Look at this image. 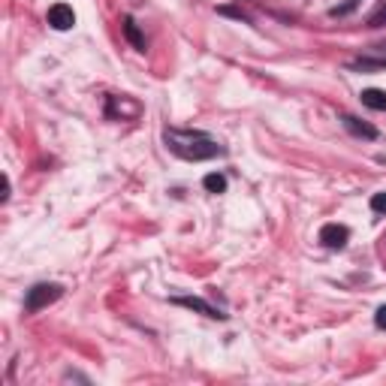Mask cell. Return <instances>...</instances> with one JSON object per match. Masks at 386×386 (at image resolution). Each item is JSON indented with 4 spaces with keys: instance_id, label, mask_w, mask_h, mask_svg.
Masks as SVG:
<instances>
[{
    "instance_id": "9",
    "label": "cell",
    "mask_w": 386,
    "mask_h": 386,
    "mask_svg": "<svg viewBox=\"0 0 386 386\" xmlns=\"http://www.w3.org/2000/svg\"><path fill=\"white\" fill-rule=\"evenodd\" d=\"M124 33H127V40L136 45V49L145 52V40H142V33H139V28H136L133 18H124Z\"/></svg>"
},
{
    "instance_id": "14",
    "label": "cell",
    "mask_w": 386,
    "mask_h": 386,
    "mask_svg": "<svg viewBox=\"0 0 386 386\" xmlns=\"http://www.w3.org/2000/svg\"><path fill=\"white\" fill-rule=\"evenodd\" d=\"M374 54H380V58H386V40L374 45Z\"/></svg>"
},
{
    "instance_id": "1",
    "label": "cell",
    "mask_w": 386,
    "mask_h": 386,
    "mask_svg": "<svg viewBox=\"0 0 386 386\" xmlns=\"http://www.w3.org/2000/svg\"><path fill=\"white\" fill-rule=\"evenodd\" d=\"M163 142L166 148L172 151L181 160H211V157L223 154V145H218L209 133H199V130H178V127H169L163 133Z\"/></svg>"
},
{
    "instance_id": "5",
    "label": "cell",
    "mask_w": 386,
    "mask_h": 386,
    "mask_svg": "<svg viewBox=\"0 0 386 386\" xmlns=\"http://www.w3.org/2000/svg\"><path fill=\"white\" fill-rule=\"evenodd\" d=\"M172 305H181V308H190V311H199V314L211 317V320H223V314L218 308H211L209 302H202L197 296H178V299H172Z\"/></svg>"
},
{
    "instance_id": "8",
    "label": "cell",
    "mask_w": 386,
    "mask_h": 386,
    "mask_svg": "<svg viewBox=\"0 0 386 386\" xmlns=\"http://www.w3.org/2000/svg\"><path fill=\"white\" fill-rule=\"evenodd\" d=\"M362 103H365L368 109L386 112V90H378V88H368V90H362Z\"/></svg>"
},
{
    "instance_id": "2",
    "label": "cell",
    "mask_w": 386,
    "mask_h": 386,
    "mask_svg": "<svg viewBox=\"0 0 386 386\" xmlns=\"http://www.w3.org/2000/svg\"><path fill=\"white\" fill-rule=\"evenodd\" d=\"M61 293H64V290L58 287V283H37L33 290H28L25 308H28L30 314H37V311H42V308H49L52 302H58Z\"/></svg>"
},
{
    "instance_id": "7",
    "label": "cell",
    "mask_w": 386,
    "mask_h": 386,
    "mask_svg": "<svg viewBox=\"0 0 386 386\" xmlns=\"http://www.w3.org/2000/svg\"><path fill=\"white\" fill-rule=\"evenodd\" d=\"M109 118H124V115H130V118H136L139 115V106L133 103V100H127V97H109Z\"/></svg>"
},
{
    "instance_id": "10",
    "label": "cell",
    "mask_w": 386,
    "mask_h": 386,
    "mask_svg": "<svg viewBox=\"0 0 386 386\" xmlns=\"http://www.w3.org/2000/svg\"><path fill=\"white\" fill-rule=\"evenodd\" d=\"M202 187H206L209 193H223V190H226V178L218 175V172H211V175L202 178Z\"/></svg>"
},
{
    "instance_id": "13",
    "label": "cell",
    "mask_w": 386,
    "mask_h": 386,
    "mask_svg": "<svg viewBox=\"0 0 386 386\" xmlns=\"http://www.w3.org/2000/svg\"><path fill=\"white\" fill-rule=\"evenodd\" d=\"M374 323H378L380 329H386V305H380L378 314H374Z\"/></svg>"
},
{
    "instance_id": "4",
    "label": "cell",
    "mask_w": 386,
    "mask_h": 386,
    "mask_svg": "<svg viewBox=\"0 0 386 386\" xmlns=\"http://www.w3.org/2000/svg\"><path fill=\"white\" fill-rule=\"evenodd\" d=\"M49 25L54 30H70L76 25V13H73V6H66V4H54L49 9Z\"/></svg>"
},
{
    "instance_id": "3",
    "label": "cell",
    "mask_w": 386,
    "mask_h": 386,
    "mask_svg": "<svg viewBox=\"0 0 386 386\" xmlns=\"http://www.w3.org/2000/svg\"><path fill=\"white\" fill-rule=\"evenodd\" d=\"M347 238H350V230L341 226V223H326L320 230V242L326 247H332V251H341V247L347 245Z\"/></svg>"
},
{
    "instance_id": "12",
    "label": "cell",
    "mask_w": 386,
    "mask_h": 386,
    "mask_svg": "<svg viewBox=\"0 0 386 386\" xmlns=\"http://www.w3.org/2000/svg\"><path fill=\"white\" fill-rule=\"evenodd\" d=\"M371 211L374 214H386V193H374V197H371Z\"/></svg>"
},
{
    "instance_id": "11",
    "label": "cell",
    "mask_w": 386,
    "mask_h": 386,
    "mask_svg": "<svg viewBox=\"0 0 386 386\" xmlns=\"http://www.w3.org/2000/svg\"><path fill=\"white\" fill-rule=\"evenodd\" d=\"M368 28H386V0H383V4H380L378 9H374V13H371V18H368Z\"/></svg>"
},
{
    "instance_id": "6",
    "label": "cell",
    "mask_w": 386,
    "mask_h": 386,
    "mask_svg": "<svg viewBox=\"0 0 386 386\" xmlns=\"http://www.w3.org/2000/svg\"><path fill=\"white\" fill-rule=\"evenodd\" d=\"M341 124H344V127L353 133V136H359V139H378V130H374L368 121L356 118V115H341Z\"/></svg>"
}]
</instances>
